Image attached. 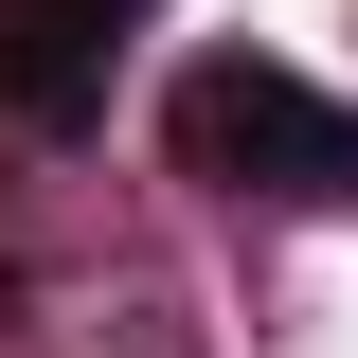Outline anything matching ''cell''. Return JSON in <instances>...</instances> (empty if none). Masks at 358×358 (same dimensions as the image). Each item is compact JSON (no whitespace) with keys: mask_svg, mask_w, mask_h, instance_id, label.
Segmentation results:
<instances>
[{"mask_svg":"<svg viewBox=\"0 0 358 358\" xmlns=\"http://www.w3.org/2000/svg\"><path fill=\"white\" fill-rule=\"evenodd\" d=\"M162 162L251 197V215H358V108L287 54H197L162 90Z\"/></svg>","mask_w":358,"mask_h":358,"instance_id":"1","label":"cell"},{"mask_svg":"<svg viewBox=\"0 0 358 358\" xmlns=\"http://www.w3.org/2000/svg\"><path fill=\"white\" fill-rule=\"evenodd\" d=\"M143 18H162V0H0V108L36 143H72L90 108H108V72H126Z\"/></svg>","mask_w":358,"mask_h":358,"instance_id":"2","label":"cell"}]
</instances>
